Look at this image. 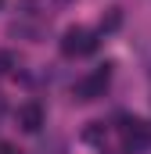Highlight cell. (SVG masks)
<instances>
[{
  "instance_id": "obj_1",
  "label": "cell",
  "mask_w": 151,
  "mask_h": 154,
  "mask_svg": "<svg viewBox=\"0 0 151 154\" xmlns=\"http://www.w3.org/2000/svg\"><path fill=\"white\" fill-rule=\"evenodd\" d=\"M108 82H112V68L108 65H101V68H94L90 75H83L76 82V100L79 104H90V100H97V97H104V90H108Z\"/></svg>"
},
{
  "instance_id": "obj_2",
  "label": "cell",
  "mask_w": 151,
  "mask_h": 154,
  "mask_svg": "<svg viewBox=\"0 0 151 154\" xmlns=\"http://www.w3.org/2000/svg\"><path fill=\"white\" fill-rule=\"evenodd\" d=\"M122 143H126L130 154L151 151V125L144 118H126V122H122Z\"/></svg>"
},
{
  "instance_id": "obj_3",
  "label": "cell",
  "mask_w": 151,
  "mask_h": 154,
  "mask_svg": "<svg viewBox=\"0 0 151 154\" xmlns=\"http://www.w3.org/2000/svg\"><path fill=\"white\" fill-rule=\"evenodd\" d=\"M94 47H97V36H94L90 29H83V25L65 29V36H61V54H65V57H83V54H90Z\"/></svg>"
},
{
  "instance_id": "obj_4",
  "label": "cell",
  "mask_w": 151,
  "mask_h": 154,
  "mask_svg": "<svg viewBox=\"0 0 151 154\" xmlns=\"http://www.w3.org/2000/svg\"><path fill=\"white\" fill-rule=\"evenodd\" d=\"M14 122H18L22 133H40L43 122H47V115H43V108H40L36 100H29V104H22V108L14 111Z\"/></svg>"
},
{
  "instance_id": "obj_5",
  "label": "cell",
  "mask_w": 151,
  "mask_h": 154,
  "mask_svg": "<svg viewBox=\"0 0 151 154\" xmlns=\"http://www.w3.org/2000/svg\"><path fill=\"white\" fill-rule=\"evenodd\" d=\"M119 22H122V14L112 7L108 14H101V32H115V29H119Z\"/></svg>"
},
{
  "instance_id": "obj_6",
  "label": "cell",
  "mask_w": 151,
  "mask_h": 154,
  "mask_svg": "<svg viewBox=\"0 0 151 154\" xmlns=\"http://www.w3.org/2000/svg\"><path fill=\"white\" fill-rule=\"evenodd\" d=\"M11 68H18V57L7 54V50H0V72H11Z\"/></svg>"
},
{
  "instance_id": "obj_7",
  "label": "cell",
  "mask_w": 151,
  "mask_h": 154,
  "mask_svg": "<svg viewBox=\"0 0 151 154\" xmlns=\"http://www.w3.org/2000/svg\"><path fill=\"white\" fill-rule=\"evenodd\" d=\"M0 154H18V147H11V143H0Z\"/></svg>"
}]
</instances>
